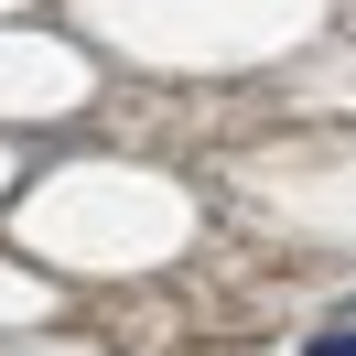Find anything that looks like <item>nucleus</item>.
Segmentation results:
<instances>
[{
	"instance_id": "f257e3e1",
	"label": "nucleus",
	"mask_w": 356,
	"mask_h": 356,
	"mask_svg": "<svg viewBox=\"0 0 356 356\" xmlns=\"http://www.w3.org/2000/svg\"><path fill=\"white\" fill-rule=\"evenodd\" d=\"M313 356H356V324H334V334H324V346H313Z\"/></svg>"
}]
</instances>
